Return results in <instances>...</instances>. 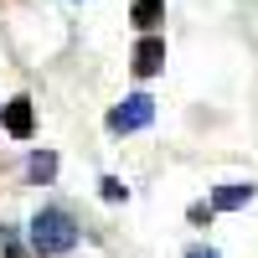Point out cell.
<instances>
[{
  "mask_svg": "<svg viewBox=\"0 0 258 258\" xmlns=\"http://www.w3.org/2000/svg\"><path fill=\"white\" fill-rule=\"evenodd\" d=\"M31 248H36L41 258L73 253V248H78V222L68 217V212H57V207L36 212V217H31Z\"/></svg>",
  "mask_w": 258,
  "mask_h": 258,
  "instance_id": "1",
  "label": "cell"
},
{
  "mask_svg": "<svg viewBox=\"0 0 258 258\" xmlns=\"http://www.w3.org/2000/svg\"><path fill=\"white\" fill-rule=\"evenodd\" d=\"M150 119H155V98H145V93H129L124 103H114V109H109V129H114V135L145 129Z\"/></svg>",
  "mask_w": 258,
  "mask_h": 258,
  "instance_id": "2",
  "label": "cell"
},
{
  "mask_svg": "<svg viewBox=\"0 0 258 258\" xmlns=\"http://www.w3.org/2000/svg\"><path fill=\"white\" fill-rule=\"evenodd\" d=\"M6 135H16V140H31V129H36V114H31V98H11L6 103Z\"/></svg>",
  "mask_w": 258,
  "mask_h": 258,
  "instance_id": "3",
  "label": "cell"
},
{
  "mask_svg": "<svg viewBox=\"0 0 258 258\" xmlns=\"http://www.w3.org/2000/svg\"><path fill=\"white\" fill-rule=\"evenodd\" d=\"M160 62H165V41H160V36H140V47H135V73L150 78V73H160Z\"/></svg>",
  "mask_w": 258,
  "mask_h": 258,
  "instance_id": "4",
  "label": "cell"
},
{
  "mask_svg": "<svg viewBox=\"0 0 258 258\" xmlns=\"http://www.w3.org/2000/svg\"><path fill=\"white\" fill-rule=\"evenodd\" d=\"M253 202V186L248 181H232V186H217L212 191V212H238V207H248Z\"/></svg>",
  "mask_w": 258,
  "mask_h": 258,
  "instance_id": "5",
  "label": "cell"
},
{
  "mask_svg": "<svg viewBox=\"0 0 258 258\" xmlns=\"http://www.w3.org/2000/svg\"><path fill=\"white\" fill-rule=\"evenodd\" d=\"M160 11H165V0H135V11H129V16H135L140 31H150V26L160 21Z\"/></svg>",
  "mask_w": 258,
  "mask_h": 258,
  "instance_id": "6",
  "label": "cell"
},
{
  "mask_svg": "<svg viewBox=\"0 0 258 258\" xmlns=\"http://www.w3.org/2000/svg\"><path fill=\"white\" fill-rule=\"evenodd\" d=\"M26 170H31V181H52L57 176V155H52V150H36Z\"/></svg>",
  "mask_w": 258,
  "mask_h": 258,
  "instance_id": "7",
  "label": "cell"
},
{
  "mask_svg": "<svg viewBox=\"0 0 258 258\" xmlns=\"http://www.w3.org/2000/svg\"><path fill=\"white\" fill-rule=\"evenodd\" d=\"M98 186H103V202H124V197H129V186L114 181V176H109V181H98Z\"/></svg>",
  "mask_w": 258,
  "mask_h": 258,
  "instance_id": "8",
  "label": "cell"
},
{
  "mask_svg": "<svg viewBox=\"0 0 258 258\" xmlns=\"http://www.w3.org/2000/svg\"><path fill=\"white\" fill-rule=\"evenodd\" d=\"M6 258H26V248H21V243L11 238V232H6Z\"/></svg>",
  "mask_w": 258,
  "mask_h": 258,
  "instance_id": "9",
  "label": "cell"
},
{
  "mask_svg": "<svg viewBox=\"0 0 258 258\" xmlns=\"http://www.w3.org/2000/svg\"><path fill=\"white\" fill-rule=\"evenodd\" d=\"M186 258H222V253H212V248H191Z\"/></svg>",
  "mask_w": 258,
  "mask_h": 258,
  "instance_id": "10",
  "label": "cell"
}]
</instances>
